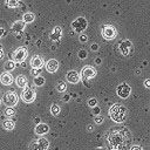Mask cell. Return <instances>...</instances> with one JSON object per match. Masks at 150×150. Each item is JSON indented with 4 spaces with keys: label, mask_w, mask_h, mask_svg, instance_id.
I'll use <instances>...</instances> for the list:
<instances>
[{
    "label": "cell",
    "mask_w": 150,
    "mask_h": 150,
    "mask_svg": "<svg viewBox=\"0 0 150 150\" xmlns=\"http://www.w3.org/2000/svg\"><path fill=\"white\" fill-rule=\"evenodd\" d=\"M108 112H109V117L112 120V122H116V123L124 122L128 116L127 108L124 105H120V104H114L112 107H110Z\"/></svg>",
    "instance_id": "1"
},
{
    "label": "cell",
    "mask_w": 150,
    "mask_h": 150,
    "mask_svg": "<svg viewBox=\"0 0 150 150\" xmlns=\"http://www.w3.org/2000/svg\"><path fill=\"white\" fill-rule=\"evenodd\" d=\"M108 143H109V145L112 149L122 150V148L124 146V143H125L124 134L122 132V130H114V131H111L109 137H108Z\"/></svg>",
    "instance_id": "2"
},
{
    "label": "cell",
    "mask_w": 150,
    "mask_h": 150,
    "mask_svg": "<svg viewBox=\"0 0 150 150\" xmlns=\"http://www.w3.org/2000/svg\"><path fill=\"white\" fill-rule=\"evenodd\" d=\"M87 26H88V21L86 18L83 16H79L76 18L73 22H71V28L75 33H79V34H82L86 29H87Z\"/></svg>",
    "instance_id": "3"
},
{
    "label": "cell",
    "mask_w": 150,
    "mask_h": 150,
    "mask_svg": "<svg viewBox=\"0 0 150 150\" xmlns=\"http://www.w3.org/2000/svg\"><path fill=\"white\" fill-rule=\"evenodd\" d=\"M48 148H49V141L45 137L33 139L29 144V150H48Z\"/></svg>",
    "instance_id": "4"
},
{
    "label": "cell",
    "mask_w": 150,
    "mask_h": 150,
    "mask_svg": "<svg viewBox=\"0 0 150 150\" xmlns=\"http://www.w3.org/2000/svg\"><path fill=\"white\" fill-rule=\"evenodd\" d=\"M18 100H19V97H18L16 93L13 91V90H8V91H6L4 94V102H5V104L7 107L14 108L16 105V103H18Z\"/></svg>",
    "instance_id": "5"
},
{
    "label": "cell",
    "mask_w": 150,
    "mask_h": 150,
    "mask_svg": "<svg viewBox=\"0 0 150 150\" xmlns=\"http://www.w3.org/2000/svg\"><path fill=\"white\" fill-rule=\"evenodd\" d=\"M27 56H28V50L25 47H19L14 50V53L12 55V60L18 62V63H21L26 60Z\"/></svg>",
    "instance_id": "6"
},
{
    "label": "cell",
    "mask_w": 150,
    "mask_h": 150,
    "mask_svg": "<svg viewBox=\"0 0 150 150\" xmlns=\"http://www.w3.org/2000/svg\"><path fill=\"white\" fill-rule=\"evenodd\" d=\"M102 36L105 40H112L117 36V30L112 25H104L102 27Z\"/></svg>",
    "instance_id": "7"
},
{
    "label": "cell",
    "mask_w": 150,
    "mask_h": 150,
    "mask_svg": "<svg viewBox=\"0 0 150 150\" xmlns=\"http://www.w3.org/2000/svg\"><path fill=\"white\" fill-rule=\"evenodd\" d=\"M118 50L123 56H128L132 50V43L129 40H123L118 42Z\"/></svg>",
    "instance_id": "8"
},
{
    "label": "cell",
    "mask_w": 150,
    "mask_h": 150,
    "mask_svg": "<svg viewBox=\"0 0 150 150\" xmlns=\"http://www.w3.org/2000/svg\"><path fill=\"white\" fill-rule=\"evenodd\" d=\"M116 93L121 98H127V97H129V95L131 93V87L128 83H121L117 86Z\"/></svg>",
    "instance_id": "9"
},
{
    "label": "cell",
    "mask_w": 150,
    "mask_h": 150,
    "mask_svg": "<svg viewBox=\"0 0 150 150\" xmlns=\"http://www.w3.org/2000/svg\"><path fill=\"white\" fill-rule=\"evenodd\" d=\"M35 97H36V94H35V91L33 90V89H30V88H23V90H22V93H21V98H22V101L23 102H26V103H32L34 100H35Z\"/></svg>",
    "instance_id": "10"
},
{
    "label": "cell",
    "mask_w": 150,
    "mask_h": 150,
    "mask_svg": "<svg viewBox=\"0 0 150 150\" xmlns=\"http://www.w3.org/2000/svg\"><path fill=\"white\" fill-rule=\"evenodd\" d=\"M81 76H82L83 81L84 80H91L96 76V69L91 66H86L81 70Z\"/></svg>",
    "instance_id": "11"
},
{
    "label": "cell",
    "mask_w": 150,
    "mask_h": 150,
    "mask_svg": "<svg viewBox=\"0 0 150 150\" xmlns=\"http://www.w3.org/2000/svg\"><path fill=\"white\" fill-rule=\"evenodd\" d=\"M25 26L26 23L22 21V20H18V21H14L11 26L12 28V32L14 34H19V33H23V29H25Z\"/></svg>",
    "instance_id": "12"
},
{
    "label": "cell",
    "mask_w": 150,
    "mask_h": 150,
    "mask_svg": "<svg viewBox=\"0 0 150 150\" xmlns=\"http://www.w3.org/2000/svg\"><path fill=\"white\" fill-rule=\"evenodd\" d=\"M59 69V61L55 59H50L46 62V70L48 73H55Z\"/></svg>",
    "instance_id": "13"
},
{
    "label": "cell",
    "mask_w": 150,
    "mask_h": 150,
    "mask_svg": "<svg viewBox=\"0 0 150 150\" xmlns=\"http://www.w3.org/2000/svg\"><path fill=\"white\" fill-rule=\"evenodd\" d=\"M81 80V74H79L76 70H70L67 73V81L69 83H77Z\"/></svg>",
    "instance_id": "14"
},
{
    "label": "cell",
    "mask_w": 150,
    "mask_h": 150,
    "mask_svg": "<svg viewBox=\"0 0 150 150\" xmlns=\"http://www.w3.org/2000/svg\"><path fill=\"white\" fill-rule=\"evenodd\" d=\"M34 131H35L36 135H39V136H43V135H46V134L49 132V125L46 124V123H39V124H36Z\"/></svg>",
    "instance_id": "15"
},
{
    "label": "cell",
    "mask_w": 150,
    "mask_h": 150,
    "mask_svg": "<svg viewBox=\"0 0 150 150\" xmlns=\"http://www.w3.org/2000/svg\"><path fill=\"white\" fill-rule=\"evenodd\" d=\"M45 64V61L42 59V56L40 55H35L30 59V66L32 68H42V66Z\"/></svg>",
    "instance_id": "16"
},
{
    "label": "cell",
    "mask_w": 150,
    "mask_h": 150,
    "mask_svg": "<svg viewBox=\"0 0 150 150\" xmlns=\"http://www.w3.org/2000/svg\"><path fill=\"white\" fill-rule=\"evenodd\" d=\"M0 82H1L2 84H5V86H9V84H12V82H13V76L11 75L9 71H4V73L0 75Z\"/></svg>",
    "instance_id": "17"
},
{
    "label": "cell",
    "mask_w": 150,
    "mask_h": 150,
    "mask_svg": "<svg viewBox=\"0 0 150 150\" xmlns=\"http://www.w3.org/2000/svg\"><path fill=\"white\" fill-rule=\"evenodd\" d=\"M61 35H62V28H61L60 26H56V27H54L53 30L50 32L49 38H50V40H53V41H57V40H60Z\"/></svg>",
    "instance_id": "18"
},
{
    "label": "cell",
    "mask_w": 150,
    "mask_h": 150,
    "mask_svg": "<svg viewBox=\"0 0 150 150\" xmlns=\"http://www.w3.org/2000/svg\"><path fill=\"white\" fill-rule=\"evenodd\" d=\"M15 83L19 88H26L27 87V83H28V80L25 75H19L16 79H15Z\"/></svg>",
    "instance_id": "19"
},
{
    "label": "cell",
    "mask_w": 150,
    "mask_h": 150,
    "mask_svg": "<svg viewBox=\"0 0 150 150\" xmlns=\"http://www.w3.org/2000/svg\"><path fill=\"white\" fill-rule=\"evenodd\" d=\"M2 127H4L5 130L11 131V130H13L15 128V122L13 120H5L4 123H2Z\"/></svg>",
    "instance_id": "20"
},
{
    "label": "cell",
    "mask_w": 150,
    "mask_h": 150,
    "mask_svg": "<svg viewBox=\"0 0 150 150\" xmlns=\"http://www.w3.org/2000/svg\"><path fill=\"white\" fill-rule=\"evenodd\" d=\"M34 19H35V15H34V13H32V12H27V13H25L23 16H22V21H23L25 23H30V22L34 21Z\"/></svg>",
    "instance_id": "21"
},
{
    "label": "cell",
    "mask_w": 150,
    "mask_h": 150,
    "mask_svg": "<svg viewBox=\"0 0 150 150\" xmlns=\"http://www.w3.org/2000/svg\"><path fill=\"white\" fill-rule=\"evenodd\" d=\"M15 67H16V62L13 61V60H8V61H6L5 64H4V68H5L6 71H12V70L15 69Z\"/></svg>",
    "instance_id": "22"
},
{
    "label": "cell",
    "mask_w": 150,
    "mask_h": 150,
    "mask_svg": "<svg viewBox=\"0 0 150 150\" xmlns=\"http://www.w3.org/2000/svg\"><path fill=\"white\" fill-rule=\"evenodd\" d=\"M5 2L8 8H16L20 5V0H6Z\"/></svg>",
    "instance_id": "23"
},
{
    "label": "cell",
    "mask_w": 150,
    "mask_h": 150,
    "mask_svg": "<svg viewBox=\"0 0 150 150\" xmlns=\"http://www.w3.org/2000/svg\"><path fill=\"white\" fill-rule=\"evenodd\" d=\"M60 111H61V108H60V105H57L56 103H54V104L50 105V112H52L53 116H57V115L60 114Z\"/></svg>",
    "instance_id": "24"
},
{
    "label": "cell",
    "mask_w": 150,
    "mask_h": 150,
    "mask_svg": "<svg viewBox=\"0 0 150 150\" xmlns=\"http://www.w3.org/2000/svg\"><path fill=\"white\" fill-rule=\"evenodd\" d=\"M34 84H35L36 87H41V86H43V84H45V77L41 76V75L35 76V77H34Z\"/></svg>",
    "instance_id": "25"
},
{
    "label": "cell",
    "mask_w": 150,
    "mask_h": 150,
    "mask_svg": "<svg viewBox=\"0 0 150 150\" xmlns=\"http://www.w3.org/2000/svg\"><path fill=\"white\" fill-rule=\"evenodd\" d=\"M66 89H67V84H66V82H63V81H59V82L56 83V90H57V91H60V93H64Z\"/></svg>",
    "instance_id": "26"
},
{
    "label": "cell",
    "mask_w": 150,
    "mask_h": 150,
    "mask_svg": "<svg viewBox=\"0 0 150 150\" xmlns=\"http://www.w3.org/2000/svg\"><path fill=\"white\" fill-rule=\"evenodd\" d=\"M5 115H6V116H8V117H11V116H14V115H15V110H14V108L7 107V109L5 110Z\"/></svg>",
    "instance_id": "27"
},
{
    "label": "cell",
    "mask_w": 150,
    "mask_h": 150,
    "mask_svg": "<svg viewBox=\"0 0 150 150\" xmlns=\"http://www.w3.org/2000/svg\"><path fill=\"white\" fill-rule=\"evenodd\" d=\"M30 74L34 75V77H35V76H39V75L41 74V68H32Z\"/></svg>",
    "instance_id": "28"
},
{
    "label": "cell",
    "mask_w": 150,
    "mask_h": 150,
    "mask_svg": "<svg viewBox=\"0 0 150 150\" xmlns=\"http://www.w3.org/2000/svg\"><path fill=\"white\" fill-rule=\"evenodd\" d=\"M88 105L91 107V108H95V107L97 105V101H96V98H89V100H88Z\"/></svg>",
    "instance_id": "29"
},
{
    "label": "cell",
    "mask_w": 150,
    "mask_h": 150,
    "mask_svg": "<svg viewBox=\"0 0 150 150\" xmlns=\"http://www.w3.org/2000/svg\"><path fill=\"white\" fill-rule=\"evenodd\" d=\"M94 122H95L96 124H101L102 122H104V118H103L102 116H98V115H97V116L94 117Z\"/></svg>",
    "instance_id": "30"
},
{
    "label": "cell",
    "mask_w": 150,
    "mask_h": 150,
    "mask_svg": "<svg viewBox=\"0 0 150 150\" xmlns=\"http://www.w3.org/2000/svg\"><path fill=\"white\" fill-rule=\"evenodd\" d=\"M79 57H80L81 60L86 59V57H87V52H86V50H83V49H82V50H80V52H79Z\"/></svg>",
    "instance_id": "31"
},
{
    "label": "cell",
    "mask_w": 150,
    "mask_h": 150,
    "mask_svg": "<svg viewBox=\"0 0 150 150\" xmlns=\"http://www.w3.org/2000/svg\"><path fill=\"white\" fill-rule=\"evenodd\" d=\"M80 41L81 42H87L88 41V36L86 34H80Z\"/></svg>",
    "instance_id": "32"
},
{
    "label": "cell",
    "mask_w": 150,
    "mask_h": 150,
    "mask_svg": "<svg viewBox=\"0 0 150 150\" xmlns=\"http://www.w3.org/2000/svg\"><path fill=\"white\" fill-rule=\"evenodd\" d=\"M6 34H7V33H6V30H5L2 27H0V39H1V38H4Z\"/></svg>",
    "instance_id": "33"
},
{
    "label": "cell",
    "mask_w": 150,
    "mask_h": 150,
    "mask_svg": "<svg viewBox=\"0 0 150 150\" xmlns=\"http://www.w3.org/2000/svg\"><path fill=\"white\" fill-rule=\"evenodd\" d=\"M129 150H143V148H142V146H138V145H134V146H131Z\"/></svg>",
    "instance_id": "34"
},
{
    "label": "cell",
    "mask_w": 150,
    "mask_h": 150,
    "mask_svg": "<svg viewBox=\"0 0 150 150\" xmlns=\"http://www.w3.org/2000/svg\"><path fill=\"white\" fill-rule=\"evenodd\" d=\"M144 86H145V88H150V79H146L144 81Z\"/></svg>",
    "instance_id": "35"
},
{
    "label": "cell",
    "mask_w": 150,
    "mask_h": 150,
    "mask_svg": "<svg viewBox=\"0 0 150 150\" xmlns=\"http://www.w3.org/2000/svg\"><path fill=\"white\" fill-rule=\"evenodd\" d=\"M90 48H91V50H97L98 49V45L97 43H93Z\"/></svg>",
    "instance_id": "36"
},
{
    "label": "cell",
    "mask_w": 150,
    "mask_h": 150,
    "mask_svg": "<svg viewBox=\"0 0 150 150\" xmlns=\"http://www.w3.org/2000/svg\"><path fill=\"white\" fill-rule=\"evenodd\" d=\"M34 121H35V123H36V124H39V123H40V118H39V117H35V118H34Z\"/></svg>",
    "instance_id": "37"
},
{
    "label": "cell",
    "mask_w": 150,
    "mask_h": 150,
    "mask_svg": "<svg viewBox=\"0 0 150 150\" xmlns=\"http://www.w3.org/2000/svg\"><path fill=\"white\" fill-rule=\"evenodd\" d=\"M2 56H4V50L1 49V50H0V59H2Z\"/></svg>",
    "instance_id": "38"
},
{
    "label": "cell",
    "mask_w": 150,
    "mask_h": 150,
    "mask_svg": "<svg viewBox=\"0 0 150 150\" xmlns=\"http://www.w3.org/2000/svg\"><path fill=\"white\" fill-rule=\"evenodd\" d=\"M1 49H2V46H1V43H0V50H1Z\"/></svg>",
    "instance_id": "39"
},
{
    "label": "cell",
    "mask_w": 150,
    "mask_h": 150,
    "mask_svg": "<svg viewBox=\"0 0 150 150\" xmlns=\"http://www.w3.org/2000/svg\"><path fill=\"white\" fill-rule=\"evenodd\" d=\"M111 150H116V149H111Z\"/></svg>",
    "instance_id": "40"
},
{
    "label": "cell",
    "mask_w": 150,
    "mask_h": 150,
    "mask_svg": "<svg viewBox=\"0 0 150 150\" xmlns=\"http://www.w3.org/2000/svg\"><path fill=\"white\" fill-rule=\"evenodd\" d=\"M0 104H1V100H0Z\"/></svg>",
    "instance_id": "41"
}]
</instances>
